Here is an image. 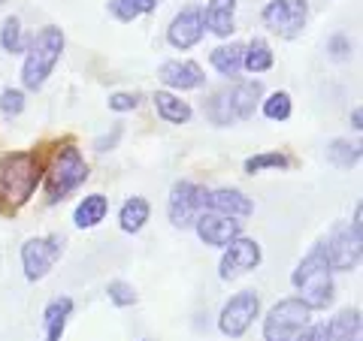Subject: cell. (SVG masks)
Returning <instances> with one entry per match:
<instances>
[{"label":"cell","mask_w":363,"mask_h":341,"mask_svg":"<svg viewBox=\"0 0 363 341\" xmlns=\"http://www.w3.org/2000/svg\"><path fill=\"white\" fill-rule=\"evenodd\" d=\"M43 178V161L37 151H13L0 157V209L18 212L33 197Z\"/></svg>","instance_id":"6da1fadb"},{"label":"cell","mask_w":363,"mask_h":341,"mask_svg":"<svg viewBox=\"0 0 363 341\" xmlns=\"http://www.w3.org/2000/svg\"><path fill=\"white\" fill-rule=\"evenodd\" d=\"M294 287L300 290V299L309 305L312 311L318 308H327L333 302V269H330V260H327V245L324 242H315L309 248L297 269H294Z\"/></svg>","instance_id":"7a4b0ae2"},{"label":"cell","mask_w":363,"mask_h":341,"mask_svg":"<svg viewBox=\"0 0 363 341\" xmlns=\"http://www.w3.org/2000/svg\"><path fill=\"white\" fill-rule=\"evenodd\" d=\"M260 100H264V85L257 79L255 82H236L230 88L215 91L206 103H203V112H206V118L215 127H230V124L252 118Z\"/></svg>","instance_id":"3957f363"},{"label":"cell","mask_w":363,"mask_h":341,"mask_svg":"<svg viewBox=\"0 0 363 341\" xmlns=\"http://www.w3.org/2000/svg\"><path fill=\"white\" fill-rule=\"evenodd\" d=\"M64 52V30L55 25L40 28L33 37L25 42V64H21V82L28 91H40L45 79L52 76L55 64L61 61Z\"/></svg>","instance_id":"277c9868"},{"label":"cell","mask_w":363,"mask_h":341,"mask_svg":"<svg viewBox=\"0 0 363 341\" xmlns=\"http://www.w3.org/2000/svg\"><path fill=\"white\" fill-rule=\"evenodd\" d=\"M43 175H45V197H49V202H61L67 193L76 190L88 178V163L82 151L67 139L64 145L55 149L52 161L43 166Z\"/></svg>","instance_id":"5b68a950"},{"label":"cell","mask_w":363,"mask_h":341,"mask_svg":"<svg viewBox=\"0 0 363 341\" xmlns=\"http://www.w3.org/2000/svg\"><path fill=\"white\" fill-rule=\"evenodd\" d=\"M312 320V308L300 296L279 299L264 317V341H294Z\"/></svg>","instance_id":"8992f818"},{"label":"cell","mask_w":363,"mask_h":341,"mask_svg":"<svg viewBox=\"0 0 363 341\" xmlns=\"http://www.w3.org/2000/svg\"><path fill=\"white\" fill-rule=\"evenodd\" d=\"M360 206L354 209L351 224H336L330 238H327V260H330L333 272H351L360 266V251H363V233H360Z\"/></svg>","instance_id":"52a82bcc"},{"label":"cell","mask_w":363,"mask_h":341,"mask_svg":"<svg viewBox=\"0 0 363 341\" xmlns=\"http://www.w3.org/2000/svg\"><path fill=\"white\" fill-rule=\"evenodd\" d=\"M64 236L49 233V236H33L21 245V269H25L28 281H43L49 272L55 269V263L64 254Z\"/></svg>","instance_id":"ba28073f"},{"label":"cell","mask_w":363,"mask_h":341,"mask_svg":"<svg viewBox=\"0 0 363 341\" xmlns=\"http://www.w3.org/2000/svg\"><path fill=\"white\" fill-rule=\"evenodd\" d=\"M260 21L279 37L294 40L309 21V0H269L260 13Z\"/></svg>","instance_id":"9c48e42d"},{"label":"cell","mask_w":363,"mask_h":341,"mask_svg":"<svg viewBox=\"0 0 363 341\" xmlns=\"http://www.w3.org/2000/svg\"><path fill=\"white\" fill-rule=\"evenodd\" d=\"M203 209H206V187L194 185V181H176L173 190H169V202H167L169 224L176 230H188V226H194L197 214Z\"/></svg>","instance_id":"30bf717a"},{"label":"cell","mask_w":363,"mask_h":341,"mask_svg":"<svg viewBox=\"0 0 363 341\" xmlns=\"http://www.w3.org/2000/svg\"><path fill=\"white\" fill-rule=\"evenodd\" d=\"M257 314H260V296L255 290H242L224 302V308L218 314V329L227 338H242Z\"/></svg>","instance_id":"8fae6325"},{"label":"cell","mask_w":363,"mask_h":341,"mask_svg":"<svg viewBox=\"0 0 363 341\" xmlns=\"http://www.w3.org/2000/svg\"><path fill=\"white\" fill-rule=\"evenodd\" d=\"M260 260H264V251H260V245L255 242V238L236 236L233 242L224 248V257H221V266H218V278L221 281H233V278L245 275V272L257 269Z\"/></svg>","instance_id":"7c38bea8"},{"label":"cell","mask_w":363,"mask_h":341,"mask_svg":"<svg viewBox=\"0 0 363 341\" xmlns=\"http://www.w3.org/2000/svg\"><path fill=\"white\" fill-rule=\"evenodd\" d=\"M194 230H197L203 245L227 248L236 236L242 233V221L227 218V214H215V212H200L197 221H194Z\"/></svg>","instance_id":"4fadbf2b"},{"label":"cell","mask_w":363,"mask_h":341,"mask_svg":"<svg viewBox=\"0 0 363 341\" xmlns=\"http://www.w3.org/2000/svg\"><path fill=\"white\" fill-rule=\"evenodd\" d=\"M203 33H206V25H203V9L200 6H185L173 21H169L167 42L173 45V49L188 52L203 40Z\"/></svg>","instance_id":"5bb4252c"},{"label":"cell","mask_w":363,"mask_h":341,"mask_svg":"<svg viewBox=\"0 0 363 341\" xmlns=\"http://www.w3.org/2000/svg\"><path fill=\"white\" fill-rule=\"evenodd\" d=\"M203 212H215V214H227V218L242 221L255 214V202L236 187H218V190H206V209Z\"/></svg>","instance_id":"9a60e30c"},{"label":"cell","mask_w":363,"mask_h":341,"mask_svg":"<svg viewBox=\"0 0 363 341\" xmlns=\"http://www.w3.org/2000/svg\"><path fill=\"white\" fill-rule=\"evenodd\" d=\"M161 82L176 88V91H191V88H200L206 82V76H203V67L197 61H167L161 64Z\"/></svg>","instance_id":"2e32d148"},{"label":"cell","mask_w":363,"mask_h":341,"mask_svg":"<svg viewBox=\"0 0 363 341\" xmlns=\"http://www.w3.org/2000/svg\"><path fill=\"white\" fill-rule=\"evenodd\" d=\"M203 25L215 37H230L236 25V0H209L203 9Z\"/></svg>","instance_id":"e0dca14e"},{"label":"cell","mask_w":363,"mask_h":341,"mask_svg":"<svg viewBox=\"0 0 363 341\" xmlns=\"http://www.w3.org/2000/svg\"><path fill=\"white\" fill-rule=\"evenodd\" d=\"M70 314H73V299L70 296H55L49 305H45V311H43L45 335H43V341H61Z\"/></svg>","instance_id":"ac0fdd59"},{"label":"cell","mask_w":363,"mask_h":341,"mask_svg":"<svg viewBox=\"0 0 363 341\" xmlns=\"http://www.w3.org/2000/svg\"><path fill=\"white\" fill-rule=\"evenodd\" d=\"M324 341H354L360 335V308L339 311L330 323H321Z\"/></svg>","instance_id":"d6986e66"},{"label":"cell","mask_w":363,"mask_h":341,"mask_svg":"<svg viewBox=\"0 0 363 341\" xmlns=\"http://www.w3.org/2000/svg\"><path fill=\"white\" fill-rule=\"evenodd\" d=\"M106 212H109V200L104 197V193H91V197H85L76 206L73 224L79 226V230H91V226H97L106 218Z\"/></svg>","instance_id":"ffe728a7"},{"label":"cell","mask_w":363,"mask_h":341,"mask_svg":"<svg viewBox=\"0 0 363 341\" xmlns=\"http://www.w3.org/2000/svg\"><path fill=\"white\" fill-rule=\"evenodd\" d=\"M242 54H245V45L242 42H230V45H218V49L209 54V61L221 76L233 79V76H240V70H242Z\"/></svg>","instance_id":"44dd1931"},{"label":"cell","mask_w":363,"mask_h":341,"mask_svg":"<svg viewBox=\"0 0 363 341\" xmlns=\"http://www.w3.org/2000/svg\"><path fill=\"white\" fill-rule=\"evenodd\" d=\"M149 214H152L149 200L145 197H130L118 212V226L124 233H140L145 226V221H149Z\"/></svg>","instance_id":"7402d4cb"},{"label":"cell","mask_w":363,"mask_h":341,"mask_svg":"<svg viewBox=\"0 0 363 341\" xmlns=\"http://www.w3.org/2000/svg\"><path fill=\"white\" fill-rule=\"evenodd\" d=\"M152 100H155L157 115H161L167 124H188L191 121V106L185 100H179L176 94H169V91H157Z\"/></svg>","instance_id":"603a6c76"},{"label":"cell","mask_w":363,"mask_h":341,"mask_svg":"<svg viewBox=\"0 0 363 341\" xmlns=\"http://www.w3.org/2000/svg\"><path fill=\"white\" fill-rule=\"evenodd\" d=\"M272 49H269V42L267 40H260V37H255L252 42L245 45V54H242V70H248V73H267L269 67H272Z\"/></svg>","instance_id":"cb8c5ba5"},{"label":"cell","mask_w":363,"mask_h":341,"mask_svg":"<svg viewBox=\"0 0 363 341\" xmlns=\"http://www.w3.org/2000/svg\"><path fill=\"white\" fill-rule=\"evenodd\" d=\"M360 145L357 142H348V139H333L330 145H327V161H330L333 166L339 169H351L360 163Z\"/></svg>","instance_id":"d4e9b609"},{"label":"cell","mask_w":363,"mask_h":341,"mask_svg":"<svg viewBox=\"0 0 363 341\" xmlns=\"http://www.w3.org/2000/svg\"><path fill=\"white\" fill-rule=\"evenodd\" d=\"M106 6L118 21H136L140 16L152 13V9L157 6V0H109Z\"/></svg>","instance_id":"484cf974"},{"label":"cell","mask_w":363,"mask_h":341,"mask_svg":"<svg viewBox=\"0 0 363 341\" xmlns=\"http://www.w3.org/2000/svg\"><path fill=\"white\" fill-rule=\"evenodd\" d=\"M260 112H264V118H269V121H288L291 112H294L291 94L288 91H276V94H269L267 100H260Z\"/></svg>","instance_id":"4316f807"},{"label":"cell","mask_w":363,"mask_h":341,"mask_svg":"<svg viewBox=\"0 0 363 341\" xmlns=\"http://www.w3.org/2000/svg\"><path fill=\"white\" fill-rule=\"evenodd\" d=\"M291 166V157L281 154V151H264V154H255L245 161V173L248 175H257L264 169H288Z\"/></svg>","instance_id":"83f0119b"},{"label":"cell","mask_w":363,"mask_h":341,"mask_svg":"<svg viewBox=\"0 0 363 341\" xmlns=\"http://www.w3.org/2000/svg\"><path fill=\"white\" fill-rule=\"evenodd\" d=\"M0 45H4V52H9V54H21V52H25V40H21V21L16 16H9L4 21V28H0Z\"/></svg>","instance_id":"f1b7e54d"},{"label":"cell","mask_w":363,"mask_h":341,"mask_svg":"<svg viewBox=\"0 0 363 341\" xmlns=\"http://www.w3.org/2000/svg\"><path fill=\"white\" fill-rule=\"evenodd\" d=\"M106 296H109L112 305H118V308H130V305L136 302V290H133V284H128V281H109Z\"/></svg>","instance_id":"f546056e"},{"label":"cell","mask_w":363,"mask_h":341,"mask_svg":"<svg viewBox=\"0 0 363 341\" xmlns=\"http://www.w3.org/2000/svg\"><path fill=\"white\" fill-rule=\"evenodd\" d=\"M0 112H4L6 118L21 115V112H25V91H18V88H6L4 94H0Z\"/></svg>","instance_id":"4dcf8cb0"},{"label":"cell","mask_w":363,"mask_h":341,"mask_svg":"<svg viewBox=\"0 0 363 341\" xmlns=\"http://www.w3.org/2000/svg\"><path fill=\"white\" fill-rule=\"evenodd\" d=\"M140 106V94H128V91H118V94L109 97V109L112 112H133Z\"/></svg>","instance_id":"1f68e13d"},{"label":"cell","mask_w":363,"mask_h":341,"mask_svg":"<svg viewBox=\"0 0 363 341\" xmlns=\"http://www.w3.org/2000/svg\"><path fill=\"white\" fill-rule=\"evenodd\" d=\"M327 52H330L336 61H342V58H348V52H351V42L342 37V33H339V37H333L330 42H327Z\"/></svg>","instance_id":"d6a6232c"},{"label":"cell","mask_w":363,"mask_h":341,"mask_svg":"<svg viewBox=\"0 0 363 341\" xmlns=\"http://www.w3.org/2000/svg\"><path fill=\"white\" fill-rule=\"evenodd\" d=\"M294 341H324V333H321V323H318V326H306V329H303V333H300L297 338H294Z\"/></svg>","instance_id":"836d02e7"},{"label":"cell","mask_w":363,"mask_h":341,"mask_svg":"<svg viewBox=\"0 0 363 341\" xmlns=\"http://www.w3.org/2000/svg\"><path fill=\"white\" fill-rule=\"evenodd\" d=\"M118 133H121V127H116V130H112V136H104V139H97V145H94V149H97V151H109L112 145H116Z\"/></svg>","instance_id":"e575fe53"},{"label":"cell","mask_w":363,"mask_h":341,"mask_svg":"<svg viewBox=\"0 0 363 341\" xmlns=\"http://www.w3.org/2000/svg\"><path fill=\"white\" fill-rule=\"evenodd\" d=\"M360 121H363V112H360V106H357L354 112H351V127H354V130H360V127H363Z\"/></svg>","instance_id":"d590c367"},{"label":"cell","mask_w":363,"mask_h":341,"mask_svg":"<svg viewBox=\"0 0 363 341\" xmlns=\"http://www.w3.org/2000/svg\"><path fill=\"white\" fill-rule=\"evenodd\" d=\"M143 341H149V338H143Z\"/></svg>","instance_id":"8d00e7d4"}]
</instances>
